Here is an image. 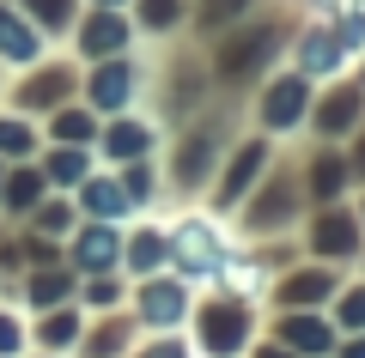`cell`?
<instances>
[{
    "mask_svg": "<svg viewBox=\"0 0 365 358\" xmlns=\"http://www.w3.org/2000/svg\"><path fill=\"white\" fill-rule=\"evenodd\" d=\"M250 334V310L244 304H207L201 310V346H207L213 358H232L237 346H244Z\"/></svg>",
    "mask_w": 365,
    "mask_h": 358,
    "instance_id": "cell-3",
    "label": "cell"
},
{
    "mask_svg": "<svg viewBox=\"0 0 365 358\" xmlns=\"http://www.w3.org/2000/svg\"><path fill=\"white\" fill-rule=\"evenodd\" d=\"M31 146H37V128L19 122V115H6V122H0V158H25Z\"/></svg>",
    "mask_w": 365,
    "mask_h": 358,
    "instance_id": "cell-20",
    "label": "cell"
},
{
    "mask_svg": "<svg viewBox=\"0 0 365 358\" xmlns=\"http://www.w3.org/2000/svg\"><path fill=\"white\" fill-rule=\"evenodd\" d=\"M311 243H317V256H353V249H359V225H353L347 213H323Z\"/></svg>",
    "mask_w": 365,
    "mask_h": 358,
    "instance_id": "cell-12",
    "label": "cell"
},
{
    "mask_svg": "<svg viewBox=\"0 0 365 358\" xmlns=\"http://www.w3.org/2000/svg\"><path fill=\"white\" fill-rule=\"evenodd\" d=\"M128 37H134V25H128V19L98 13V19H86V31H79V49L104 61V55H122V49H128Z\"/></svg>",
    "mask_w": 365,
    "mask_h": 358,
    "instance_id": "cell-8",
    "label": "cell"
},
{
    "mask_svg": "<svg viewBox=\"0 0 365 358\" xmlns=\"http://www.w3.org/2000/svg\"><path fill=\"white\" fill-rule=\"evenodd\" d=\"M335 292V280L329 273H287V285H280V304H323V298Z\"/></svg>",
    "mask_w": 365,
    "mask_h": 358,
    "instance_id": "cell-18",
    "label": "cell"
},
{
    "mask_svg": "<svg viewBox=\"0 0 365 358\" xmlns=\"http://www.w3.org/2000/svg\"><path fill=\"white\" fill-rule=\"evenodd\" d=\"M250 0H207V6H201V25L207 31H220V19H232V13H244Z\"/></svg>",
    "mask_w": 365,
    "mask_h": 358,
    "instance_id": "cell-31",
    "label": "cell"
},
{
    "mask_svg": "<svg viewBox=\"0 0 365 358\" xmlns=\"http://www.w3.org/2000/svg\"><path fill=\"white\" fill-rule=\"evenodd\" d=\"M280 219H292V194H274L268 189V194H262V206H250V225H256V231L262 225H280Z\"/></svg>",
    "mask_w": 365,
    "mask_h": 358,
    "instance_id": "cell-23",
    "label": "cell"
},
{
    "mask_svg": "<svg viewBox=\"0 0 365 358\" xmlns=\"http://www.w3.org/2000/svg\"><path fill=\"white\" fill-rule=\"evenodd\" d=\"M262 164H268V140H250L244 152L225 164V177H220V189H213V201H220V206H237V201L250 194V182H256Z\"/></svg>",
    "mask_w": 365,
    "mask_h": 358,
    "instance_id": "cell-5",
    "label": "cell"
},
{
    "mask_svg": "<svg viewBox=\"0 0 365 358\" xmlns=\"http://www.w3.org/2000/svg\"><path fill=\"white\" fill-rule=\"evenodd\" d=\"M341 37L335 31H311V37H304V49H299V61H304V73H335L341 67Z\"/></svg>",
    "mask_w": 365,
    "mask_h": 358,
    "instance_id": "cell-16",
    "label": "cell"
},
{
    "mask_svg": "<svg viewBox=\"0 0 365 358\" xmlns=\"http://www.w3.org/2000/svg\"><path fill=\"white\" fill-rule=\"evenodd\" d=\"M341 49H365V6H353V13H341Z\"/></svg>",
    "mask_w": 365,
    "mask_h": 358,
    "instance_id": "cell-28",
    "label": "cell"
},
{
    "mask_svg": "<svg viewBox=\"0 0 365 358\" xmlns=\"http://www.w3.org/2000/svg\"><path fill=\"white\" fill-rule=\"evenodd\" d=\"M311 194H317V201H335V194H341V158H317Z\"/></svg>",
    "mask_w": 365,
    "mask_h": 358,
    "instance_id": "cell-26",
    "label": "cell"
},
{
    "mask_svg": "<svg viewBox=\"0 0 365 358\" xmlns=\"http://www.w3.org/2000/svg\"><path fill=\"white\" fill-rule=\"evenodd\" d=\"M274 49H280V25H274V19H256V25L232 31V37L220 43V79H225V85L256 79L262 67L274 61Z\"/></svg>",
    "mask_w": 365,
    "mask_h": 358,
    "instance_id": "cell-1",
    "label": "cell"
},
{
    "mask_svg": "<svg viewBox=\"0 0 365 358\" xmlns=\"http://www.w3.org/2000/svg\"><path fill=\"white\" fill-rule=\"evenodd\" d=\"M79 201L91 206L98 219H122L134 206V194L122 189V182H110V177H98V182H79Z\"/></svg>",
    "mask_w": 365,
    "mask_h": 358,
    "instance_id": "cell-15",
    "label": "cell"
},
{
    "mask_svg": "<svg viewBox=\"0 0 365 358\" xmlns=\"http://www.w3.org/2000/svg\"><path fill=\"white\" fill-rule=\"evenodd\" d=\"M43 43H37V25L13 13V6H0V61H37Z\"/></svg>",
    "mask_w": 365,
    "mask_h": 358,
    "instance_id": "cell-11",
    "label": "cell"
},
{
    "mask_svg": "<svg viewBox=\"0 0 365 358\" xmlns=\"http://www.w3.org/2000/svg\"><path fill=\"white\" fill-rule=\"evenodd\" d=\"M359 110H365V91H359V85H341L335 98H323L317 128H323V134H341V128H353V122H359Z\"/></svg>",
    "mask_w": 365,
    "mask_h": 358,
    "instance_id": "cell-13",
    "label": "cell"
},
{
    "mask_svg": "<svg viewBox=\"0 0 365 358\" xmlns=\"http://www.w3.org/2000/svg\"><path fill=\"white\" fill-rule=\"evenodd\" d=\"M55 140L86 146V140H91V115H86V110H61V115H55Z\"/></svg>",
    "mask_w": 365,
    "mask_h": 358,
    "instance_id": "cell-24",
    "label": "cell"
},
{
    "mask_svg": "<svg viewBox=\"0 0 365 358\" xmlns=\"http://www.w3.org/2000/svg\"><path fill=\"white\" fill-rule=\"evenodd\" d=\"M86 298H91V304H116V280H91Z\"/></svg>",
    "mask_w": 365,
    "mask_h": 358,
    "instance_id": "cell-35",
    "label": "cell"
},
{
    "mask_svg": "<svg viewBox=\"0 0 365 358\" xmlns=\"http://www.w3.org/2000/svg\"><path fill=\"white\" fill-rule=\"evenodd\" d=\"M134 85H140V73L122 67V61H110V67L91 73V103H98V110H122V103L134 98Z\"/></svg>",
    "mask_w": 365,
    "mask_h": 358,
    "instance_id": "cell-10",
    "label": "cell"
},
{
    "mask_svg": "<svg viewBox=\"0 0 365 358\" xmlns=\"http://www.w3.org/2000/svg\"><path fill=\"white\" fill-rule=\"evenodd\" d=\"M170 256L182 261V273H220L225 268V243L207 225H182L177 237H170Z\"/></svg>",
    "mask_w": 365,
    "mask_h": 358,
    "instance_id": "cell-4",
    "label": "cell"
},
{
    "mask_svg": "<svg viewBox=\"0 0 365 358\" xmlns=\"http://www.w3.org/2000/svg\"><path fill=\"white\" fill-rule=\"evenodd\" d=\"M25 13H37L49 31H67V19H73V0H25Z\"/></svg>",
    "mask_w": 365,
    "mask_h": 358,
    "instance_id": "cell-27",
    "label": "cell"
},
{
    "mask_svg": "<svg viewBox=\"0 0 365 358\" xmlns=\"http://www.w3.org/2000/svg\"><path fill=\"white\" fill-rule=\"evenodd\" d=\"M262 122L268 128H299L304 122V79H280V85H268V98H262Z\"/></svg>",
    "mask_w": 365,
    "mask_h": 358,
    "instance_id": "cell-7",
    "label": "cell"
},
{
    "mask_svg": "<svg viewBox=\"0 0 365 358\" xmlns=\"http://www.w3.org/2000/svg\"><path fill=\"white\" fill-rule=\"evenodd\" d=\"M182 19V0H140V25L146 31H170Z\"/></svg>",
    "mask_w": 365,
    "mask_h": 358,
    "instance_id": "cell-25",
    "label": "cell"
},
{
    "mask_svg": "<svg viewBox=\"0 0 365 358\" xmlns=\"http://www.w3.org/2000/svg\"><path fill=\"white\" fill-rule=\"evenodd\" d=\"M341 322H347V328H365V292H347V304H341Z\"/></svg>",
    "mask_w": 365,
    "mask_h": 358,
    "instance_id": "cell-33",
    "label": "cell"
},
{
    "mask_svg": "<svg viewBox=\"0 0 365 358\" xmlns=\"http://www.w3.org/2000/svg\"><path fill=\"white\" fill-rule=\"evenodd\" d=\"M25 298H31V304H61V298H67V273H31Z\"/></svg>",
    "mask_w": 365,
    "mask_h": 358,
    "instance_id": "cell-22",
    "label": "cell"
},
{
    "mask_svg": "<svg viewBox=\"0 0 365 358\" xmlns=\"http://www.w3.org/2000/svg\"><path fill=\"white\" fill-rule=\"evenodd\" d=\"M262 358H292V346H262Z\"/></svg>",
    "mask_w": 365,
    "mask_h": 358,
    "instance_id": "cell-37",
    "label": "cell"
},
{
    "mask_svg": "<svg viewBox=\"0 0 365 358\" xmlns=\"http://www.w3.org/2000/svg\"><path fill=\"white\" fill-rule=\"evenodd\" d=\"M182 310H189V292H182L177 280H146V285H140V316L153 322V328L182 322Z\"/></svg>",
    "mask_w": 365,
    "mask_h": 358,
    "instance_id": "cell-6",
    "label": "cell"
},
{
    "mask_svg": "<svg viewBox=\"0 0 365 358\" xmlns=\"http://www.w3.org/2000/svg\"><path fill=\"white\" fill-rule=\"evenodd\" d=\"M73 328H79L73 310H67V316H49V322H43V346H67V340H73Z\"/></svg>",
    "mask_w": 365,
    "mask_h": 358,
    "instance_id": "cell-30",
    "label": "cell"
},
{
    "mask_svg": "<svg viewBox=\"0 0 365 358\" xmlns=\"http://www.w3.org/2000/svg\"><path fill=\"white\" fill-rule=\"evenodd\" d=\"M140 358H182V346H177V340H158V346H146Z\"/></svg>",
    "mask_w": 365,
    "mask_h": 358,
    "instance_id": "cell-36",
    "label": "cell"
},
{
    "mask_svg": "<svg viewBox=\"0 0 365 358\" xmlns=\"http://www.w3.org/2000/svg\"><path fill=\"white\" fill-rule=\"evenodd\" d=\"M225 152V140H220V128L213 122H201L195 134H182L177 140V158H170V182H182V189H201L207 182V164Z\"/></svg>",
    "mask_w": 365,
    "mask_h": 358,
    "instance_id": "cell-2",
    "label": "cell"
},
{
    "mask_svg": "<svg viewBox=\"0 0 365 358\" xmlns=\"http://www.w3.org/2000/svg\"><path fill=\"white\" fill-rule=\"evenodd\" d=\"M37 201H43V177H37V170H31V177H25V170L6 177V206H13V213H25V206H37Z\"/></svg>",
    "mask_w": 365,
    "mask_h": 358,
    "instance_id": "cell-21",
    "label": "cell"
},
{
    "mask_svg": "<svg viewBox=\"0 0 365 358\" xmlns=\"http://www.w3.org/2000/svg\"><path fill=\"white\" fill-rule=\"evenodd\" d=\"M170 256V237H165V231H140V237H134V243H128V261H134V268H158V261H165Z\"/></svg>",
    "mask_w": 365,
    "mask_h": 358,
    "instance_id": "cell-19",
    "label": "cell"
},
{
    "mask_svg": "<svg viewBox=\"0 0 365 358\" xmlns=\"http://www.w3.org/2000/svg\"><path fill=\"white\" fill-rule=\"evenodd\" d=\"M347 358H365V340H353V346H347Z\"/></svg>",
    "mask_w": 365,
    "mask_h": 358,
    "instance_id": "cell-38",
    "label": "cell"
},
{
    "mask_svg": "<svg viewBox=\"0 0 365 358\" xmlns=\"http://www.w3.org/2000/svg\"><path fill=\"white\" fill-rule=\"evenodd\" d=\"M6 352H19V322L13 316H0V358Z\"/></svg>",
    "mask_w": 365,
    "mask_h": 358,
    "instance_id": "cell-34",
    "label": "cell"
},
{
    "mask_svg": "<svg viewBox=\"0 0 365 358\" xmlns=\"http://www.w3.org/2000/svg\"><path fill=\"white\" fill-rule=\"evenodd\" d=\"M359 170H365V146H359Z\"/></svg>",
    "mask_w": 365,
    "mask_h": 358,
    "instance_id": "cell-40",
    "label": "cell"
},
{
    "mask_svg": "<svg viewBox=\"0 0 365 358\" xmlns=\"http://www.w3.org/2000/svg\"><path fill=\"white\" fill-rule=\"evenodd\" d=\"M116 256H122V237H116L110 225H86V231L73 237V261H79V268H91V273H104Z\"/></svg>",
    "mask_w": 365,
    "mask_h": 358,
    "instance_id": "cell-9",
    "label": "cell"
},
{
    "mask_svg": "<svg viewBox=\"0 0 365 358\" xmlns=\"http://www.w3.org/2000/svg\"><path fill=\"white\" fill-rule=\"evenodd\" d=\"M122 346V322H104V328H98V340H91V352L104 358V352H116Z\"/></svg>",
    "mask_w": 365,
    "mask_h": 358,
    "instance_id": "cell-32",
    "label": "cell"
},
{
    "mask_svg": "<svg viewBox=\"0 0 365 358\" xmlns=\"http://www.w3.org/2000/svg\"><path fill=\"white\" fill-rule=\"evenodd\" d=\"M104 152L110 158H146L153 152V128H146V122H116V128L104 134Z\"/></svg>",
    "mask_w": 365,
    "mask_h": 358,
    "instance_id": "cell-17",
    "label": "cell"
},
{
    "mask_svg": "<svg viewBox=\"0 0 365 358\" xmlns=\"http://www.w3.org/2000/svg\"><path fill=\"white\" fill-rule=\"evenodd\" d=\"M98 6H104V13H116V6H122V0H98Z\"/></svg>",
    "mask_w": 365,
    "mask_h": 358,
    "instance_id": "cell-39",
    "label": "cell"
},
{
    "mask_svg": "<svg viewBox=\"0 0 365 358\" xmlns=\"http://www.w3.org/2000/svg\"><path fill=\"white\" fill-rule=\"evenodd\" d=\"M280 340H287L292 352H329L335 328H329L323 316H287V322H280Z\"/></svg>",
    "mask_w": 365,
    "mask_h": 358,
    "instance_id": "cell-14",
    "label": "cell"
},
{
    "mask_svg": "<svg viewBox=\"0 0 365 358\" xmlns=\"http://www.w3.org/2000/svg\"><path fill=\"white\" fill-rule=\"evenodd\" d=\"M49 177L55 182H86V158H79V152H55L49 158Z\"/></svg>",
    "mask_w": 365,
    "mask_h": 358,
    "instance_id": "cell-29",
    "label": "cell"
}]
</instances>
